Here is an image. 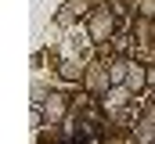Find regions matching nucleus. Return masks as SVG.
<instances>
[{
    "mask_svg": "<svg viewBox=\"0 0 155 144\" xmlns=\"http://www.w3.org/2000/svg\"><path fill=\"white\" fill-rule=\"evenodd\" d=\"M112 25H116L112 15H108L105 7H97V11L90 15V40H94V43H105V40L112 36Z\"/></svg>",
    "mask_w": 155,
    "mask_h": 144,
    "instance_id": "obj_1",
    "label": "nucleus"
},
{
    "mask_svg": "<svg viewBox=\"0 0 155 144\" xmlns=\"http://www.w3.org/2000/svg\"><path fill=\"white\" fill-rule=\"evenodd\" d=\"M65 112H69V105H65V97H61V94H51V97L43 101V115H47V123H61V119H65Z\"/></svg>",
    "mask_w": 155,
    "mask_h": 144,
    "instance_id": "obj_2",
    "label": "nucleus"
},
{
    "mask_svg": "<svg viewBox=\"0 0 155 144\" xmlns=\"http://www.w3.org/2000/svg\"><path fill=\"white\" fill-rule=\"evenodd\" d=\"M126 87H130V90H144V87H148V69H144V65H130Z\"/></svg>",
    "mask_w": 155,
    "mask_h": 144,
    "instance_id": "obj_3",
    "label": "nucleus"
},
{
    "mask_svg": "<svg viewBox=\"0 0 155 144\" xmlns=\"http://www.w3.org/2000/svg\"><path fill=\"white\" fill-rule=\"evenodd\" d=\"M126 97H130V87H112V90H105V105L108 108H123Z\"/></svg>",
    "mask_w": 155,
    "mask_h": 144,
    "instance_id": "obj_4",
    "label": "nucleus"
},
{
    "mask_svg": "<svg viewBox=\"0 0 155 144\" xmlns=\"http://www.w3.org/2000/svg\"><path fill=\"white\" fill-rule=\"evenodd\" d=\"M108 79H112V87H126V79H130V65H126V61H116V65L108 69Z\"/></svg>",
    "mask_w": 155,
    "mask_h": 144,
    "instance_id": "obj_5",
    "label": "nucleus"
},
{
    "mask_svg": "<svg viewBox=\"0 0 155 144\" xmlns=\"http://www.w3.org/2000/svg\"><path fill=\"white\" fill-rule=\"evenodd\" d=\"M108 83H112L108 72H105V76H101V69H90V72H87V87H90V90H101V87H108Z\"/></svg>",
    "mask_w": 155,
    "mask_h": 144,
    "instance_id": "obj_6",
    "label": "nucleus"
},
{
    "mask_svg": "<svg viewBox=\"0 0 155 144\" xmlns=\"http://www.w3.org/2000/svg\"><path fill=\"white\" fill-rule=\"evenodd\" d=\"M137 144H155V123H144L141 133H137Z\"/></svg>",
    "mask_w": 155,
    "mask_h": 144,
    "instance_id": "obj_7",
    "label": "nucleus"
},
{
    "mask_svg": "<svg viewBox=\"0 0 155 144\" xmlns=\"http://www.w3.org/2000/svg\"><path fill=\"white\" fill-rule=\"evenodd\" d=\"M72 18H76V11H72V4H65L58 11V25H72Z\"/></svg>",
    "mask_w": 155,
    "mask_h": 144,
    "instance_id": "obj_8",
    "label": "nucleus"
},
{
    "mask_svg": "<svg viewBox=\"0 0 155 144\" xmlns=\"http://www.w3.org/2000/svg\"><path fill=\"white\" fill-rule=\"evenodd\" d=\"M61 76H65V79H79V69L72 61H65V65H61Z\"/></svg>",
    "mask_w": 155,
    "mask_h": 144,
    "instance_id": "obj_9",
    "label": "nucleus"
},
{
    "mask_svg": "<svg viewBox=\"0 0 155 144\" xmlns=\"http://www.w3.org/2000/svg\"><path fill=\"white\" fill-rule=\"evenodd\" d=\"M141 15H155V0H141Z\"/></svg>",
    "mask_w": 155,
    "mask_h": 144,
    "instance_id": "obj_10",
    "label": "nucleus"
},
{
    "mask_svg": "<svg viewBox=\"0 0 155 144\" xmlns=\"http://www.w3.org/2000/svg\"><path fill=\"white\" fill-rule=\"evenodd\" d=\"M148 83H152V87H155V65H152V69H148Z\"/></svg>",
    "mask_w": 155,
    "mask_h": 144,
    "instance_id": "obj_11",
    "label": "nucleus"
},
{
    "mask_svg": "<svg viewBox=\"0 0 155 144\" xmlns=\"http://www.w3.org/2000/svg\"><path fill=\"white\" fill-rule=\"evenodd\" d=\"M148 119H152V123H155V108H152V112H148Z\"/></svg>",
    "mask_w": 155,
    "mask_h": 144,
    "instance_id": "obj_12",
    "label": "nucleus"
}]
</instances>
